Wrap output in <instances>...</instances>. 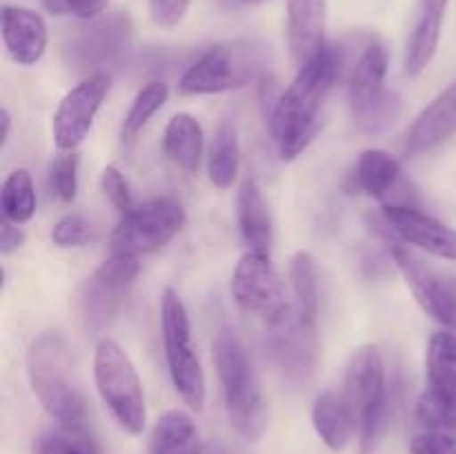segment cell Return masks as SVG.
I'll return each instance as SVG.
<instances>
[{"instance_id":"obj_1","label":"cell","mask_w":456,"mask_h":454,"mask_svg":"<svg viewBox=\"0 0 456 454\" xmlns=\"http://www.w3.org/2000/svg\"><path fill=\"white\" fill-rule=\"evenodd\" d=\"M341 49L325 45L312 61L298 67L297 78L274 101L270 132L283 160H292L314 141L321 129V107L341 74Z\"/></svg>"},{"instance_id":"obj_2","label":"cell","mask_w":456,"mask_h":454,"mask_svg":"<svg viewBox=\"0 0 456 454\" xmlns=\"http://www.w3.org/2000/svg\"><path fill=\"white\" fill-rule=\"evenodd\" d=\"M214 365L223 385L230 423L236 434L254 443L267 427V403L252 359L232 328H223L216 334Z\"/></svg>"},{"instance_id":"obj_3","label":"cell","mask_w":456,"mask_h":454,"mask_svg":"<svg viewBox=\"0 0 456 454\" xmlns=\"http://www.w3.org/2000/svg\"><path fill=\"white\" fill-rule=\"evenodd\" d=\"M27 377L47 414L67 430L83 427L85 401L71 383V359L65 338L58 332H43L27 350Z\"/></svg>"},{"instance_id":"obj_4","label":"cell","mask_w":456,"mask_h":454,"mask_svg":"<svg viewBox=\"0 0 456 454\" xmlns=\"http://www.w3.org/2000/svg\"><path fill=\"white\" fill-rule=\"evenodd\" d=\"M361 434V454H372L390 421V390L386 363L377 345H363L352 354L343 387Z\"/></svg>"},{"instance_id":"obj_5","label":"cell","mask_w":456,"mask_h":454,"mask_svg":"<svg viewBox=\"0 0 456 454\" xmlns=\"http://www.w3.org/2000/svg\"><path fill=\"white\" fill-rule=\"evenodd\" d=\"M387 52L383 43L370 40L352 67L347 92L354 125L365 134L392 127L403 111V101L395 89L386 87Z\"/></svg>"},{"instance_id":"obj_6","label":"cell","mask_w":456,"mask_h":454,"mask_svg":"<svg viewBox=\"0 0 456 454\" xmlns=\"http://www.w3.org/2000/svg\"><path fill=\"white\" fill-rule=\"evenodd\" d=\"M94 378L98 394L129 434H141L147 426V405L141 377L127 352L111 338H102L94 354Z\"/></svg>"},{"instance_id":"obj_7","label":"cell","mask_w":456,"mask_h":454,"mask_svg":"<svg viewBox=\"0 0 456 454\" xmlns=\"http://www.w3.org/2000/svg\"><path fill=\"white\" fill-rule=\"evenodd\" d=\"M160 329H163L165 359L174 390L181 394L187 408L200 412L205 405V372L191 341V323L187 307L178 292L167 288L160 298Z\"/></svg>"},{"instance_id":"obj_8","label":"cell","mask_w":456,"mask_h":454,"mask_svg":"<svg viewBox=\"0 0 456 454\" xmlns=\"http://www.w3.org/2000/svg\"><path fill=\"white\" fill-rule=\"evenodd\" d=\"M263 69V56L254 45H216L187 67L178 80V92L183 96L232 92L256 80Z\"/></svg>"},{"instance_id":"obj_9","label":"cell","mask_w":456,"mask_h":454,"mask_svg":"<svg viewBox=\"0 0 456 454\" xmlns=\"http://www.w3.org/2000/svg\"><path fill=\"white\" fill-rule=\"evenodd\" d=\"M428 387L417 401V418L428 430H456V332L444 329L426 350Z\"/></svg>"},{"instance_id":"obj_10","label":"cell","mask_w":456,"mask_h":454,"mask_svg":"<svg viewBox=\"0 0 456 454\" xmlns=\"http://www.w3.org/2000/svg\"><path fill=\"white\" fill-rule=\"evenodd\" d=\"M187 214L172 199H154L125 214L111 234V252L142 256L165 247L185 227Z\"/></svg>"},{"instance_id":"obj_11","label":"cell","mask_w":456,"mask_h":454,"mask_svg":"<svg viewBox=\"0 0 456 454\" xmlns=\"http://www.w3.org/2000/svg\"><path fill=\"white\" fill-rule=\"evenodd\" d=\"M265 343L272 361L292 383H305L316 368V323L294 303L265 323Z\"/></svg>"},{"instance_id":"obj_12","label":"cell","mask_w":456,"mask_h":454,"mask_svg":"<svg viewBox=\"0 0 456 454\" xmlns=\"http://www.w3.org/2000/svg\"><path fill=\"white\" fill-rule=\"evenodd\" d=\"M390 252L421 310L445 329L456 332V276L432 267L401 240L392 243Z\"/></svg>"},{"instance_id":"obj_13","label":"cell","mask_w":456,"mask_h":454,"mask_svg":"<svg viewBox=\"0 0 456 454\" xmlns=\"http://www.w3.org/2000/svg\"><path fill=\"white\" fill-rule=\"evenodd\" d=\"M232 296L243 312L270 320L289 305L270 254L248 249L232 274Z\"/></svg>"},{"instance_id":"obj_14","label":"cell","mask_w":456,"mask_h":454,"mask_svg":"<svg viewBox=\"0 0 456 454\" xmlns=\"http://www.w3.org/2000/svg\"><path fill=\"white\" fill-rule=\"evenodd\" d=\"M134 40V25L129 16L116 12L110 16H98L69 40V62L78 69H92V74L116 67Z\"/></svg>"},{"instance_id":"obj_15","label":"cell","mask_w":456,"mask_h":454,"mask_svg":"<svg viewBox=\"0 0 456 454\" xmlns=\"http://www.w3.org/2000/svg\"><path fill=\"white\" fill-rule=\"evenodd\" d=\"M110 92V74L98 71L65 93L53 114V142L61 151H74L87 138L94 118Z\"/></svg>"},{"instance_id":"obj_16","label":"cell","mask_w":456,"mask_h":454,"mask_svg":"<svg viewBox=\"0 0 456 454\" xmlns=\"http://www.w3.org/2000/svg\"><path fill=\"white\" fill-rule=\"evenodd\" d=\"M383 223L401 243L432 254L444 261H456V230L419 207L387 205L383 207Z\"/></svg>"},{"instance_id":"obj_17","label":"cell","mask_w":456,"mask_h":454,"mask_svg":"<svg viewBox=\"0 0 456 454\" xmlns=\"http://www.w3.org/2000/svg\"><path fill=\"white\" fill-rule=\"evenodd\" d=\"M354 182L365 196L383 200L387 205L417 207V190L403 176V169L396 156L386 150L361 151L354 169Z\"/></svg>"},{"instance_id":"obj_18","label":"cell","mask_w":456,"mask_h":454,"mask_svg":"<svg viewBox=\"0 0 456 454\" xmlns=\"http://www.w3.org/2000/svg\"><path fill=\"white\" fill-rule=\"evenodd\" d=\"M3 40L9 56H12L18 65L31 67L43 58L45 49H47V25H45L43 16L31 12V9L4 4Z\"/></svg>"},{"instance_id":"obj_19","label":"cell","mask_w":456,"mask_h":454,"mask_svg":"<svg viewBox=\"0 0 456 454\" xmlns=\"http://www.w3.org/2000/svg\"><path fill=\"white\" fill-rule=\"evenodd\" d=\"M456 132V83L439 93L414 118L405 136V151L412 156L426 154Z\"/></svg>"},{"instance_id":"obj_20","label":"cell","mask_w":456,"mask_h":454,"mask_svg":"<svg viewBox=\"0 0 456 454\" xmlns=\"http://www.w3.org/2000/svg\"><path fill=\"white\" fill-rule=\"evenodd\" d=\"M325 0H288V36L289 49L298 67L316 56L325 47Z\"/></svg>"},{"instance_id":"obj_21","label":"cell","mask_w":456,"mask_h":454,"mask_svg":"<svg viewBox=\"0 0 456 454\" xmlns=\"http://www.w3.org/2000/svg\"><path fill=\"white\" fill-rule=\"evenodd\" d=\"M450 0H419L417 20L405 49V74L419 76L435 58Z\"/></svg>"},{"instance_id":"obj_22","label":"cell","mask_w":456,"mask_h":454,"mask_svg":"<svg viewBox=\"0 0 456 454\" xmlns=\"http://www.w3.org/2000/svg\"><path fill=\"white\" fill-rule=\"evenodd\" d=\"M312 426L325 445L334 452H343L356 430L354 414L343 392H323L312 405Z\"/></svg>"},{"instance_id":"obj_23","label":"cell","mask_w":456,"mask_h":454,"mask_svg":"<svg viewBox=\"0 0 456 454\" xmlns=\"http://www.w3.org/2000/svg\"><path fill=\"white\" fill-rule=\"evenodd\" d=\"M239 225L243 240L254 252L270 254L274 240L272 214L261 187L254 178H245L239 191Z\"/></svg>"},{"instance_id":"obj_24","label":"cell","mask_w":456,"mask_h":454,"mask_svg":"<svg viewBox=\"0 0 456 454\" xmlns=\"http://www.w3.org/2000/svg\"><path fill=\"white\" fill-rule=\"evenodd\" d=\"M205 134L199 120L191 114H176L167 123L163 134V150L167 158L183 172L196 174L203 158Z\"/></svg>"},{"instance_id":"obj_25","label":"cell","mask_w":456,"mask_h":454,"mask_svg":"<svg viewBox=\"0 0 456 454\" xmlns=\"http://www.w3.org/2000/svg\"><path fill=\"white\" fill-rule=\"evenodd\" d=\"M125 294H127V289L107 283L105 279H101L94 272L85 280L83 292H80V312H83V319L87 323V328L94 329V332L105 328L118 314L120 305L125 301Z\"/></svg>"},{"instance_id":"obj_26","label":"cell","mask_w":456,"mask_h":454,"mask_svg":"<svg viewBox=\"0 0 456 454\" xmlns=\"http://www.w3.org/2000/svg\"><path fill=\"white\" fill-rule=\"evenodd\" d=\"M200 448L190 414L169 409L156 421L150 454H200Z\"/></svg>"},{"instance_id":"obj_27","label":"cell","mask_w":456,"mask_h":454,"mask_svg":"<svg viewBox=\"0 0 456 454\" xmlns=\"http://www.w3.org/2000/svg\"><path fill=\"white\" fill-rule=\"evenodd\" d=\"M240 163V147H239V134L230 120H223L218 125L214 141L209 145L208 156V174L209 181L218 190H227L232 182L236 181Z\"/></svg>"},{"instance_id":"obj_28","label":"cell","mask_w":456,"mask_h":454,"mask_svg":"<svg viewBox=\"0 0 456 454\" xmlns=\"http://www.w3.org/2000/svg\"><path fill=\"white\" fill-rule=\"evenodd\" d=\"M289 280L294 289V305L305 319L319 316V270L310 252H297L289 261Z\"/></svg>"},{"instance_id":"obj_29","label":"cell","mask_w":456,"mask_h":454,"mask_svg":"<svg viewBox=\"0 0 456 454\" xmlns=\"http://www.w3.org/2000/svg\"><path fill=\"white\" fill-rule=\"evenodd\" d=\"M0 207L3 218L25 225L36 214V187L27 169H16L9 174L0 190Z\"/></svg>"},{"instance_id":"obj_30","label":"cell","mask_w":456,"mask_h":454,"mask_svg":"<svg viewBox=\"0 0 456 454\" xmlns=\"http://www.w3.org/2000/svg\"><path fill=\"white\" fill-rule=\"evenodd\" d=\"M169 98V87L160 80H151L147 83L141 92L134 98L132 107H129L127 116L123 120V127H120V138L123 142H134L138 134L142 132L147 123H150L151 116L160 109V107L167 102Z\"/></svg>"},{"instance_id":"obj_31","label":"cell","mask_w":456,"mask_h":454,"mask_svg":"<svg viewBox=\"0 0 456 454\" xmlns=\"http://www.w3.org/2000/svg\"><path fill=\"white\" fill-rule=\"evenodd\" d=\"M96 239V227L80 214H67L52 230V240L58 247H85Z\"/></svg>"},{"instance_id":"obj_32","label":"cell","mask_w":456,"mask_h":454,"mask_svg":"<svg viewBox=\"0 0 456 454\" xmlns=\"http://www.w3.org/2000/svg\"><path fill=\"white\" fill-rule=\"evenodd\" d=\"M49 185L53 194L61 200L69 203L76 199L78 191V156L74 151H67L65 156H58L49 169Z\"/></svg>"},{"instance_id":"obj_33","label":"cell","mask_w":456,"mask_h":454,"mask_svg":"<svg viewBox=\"0 0 456 454\" xmlns=\"http://www.w3.org/2000/svg\"><path fill=\"white\" fill-rule=\"evenodd\" d=\"M101 185H102V191H105V196L110 199V203L120 212V216H125L127 212H132L134 209L132 191H129L127 181H125V176L120 174L118 167H114V165H107V167L102 169Z\"/></svg>"},{"instance_id":"obj_34","label":"cell","mask_w":456,"mask_h":454,"mask_svg":"<svg viewBox=\"0 0 456 454\" xmlns=\"http://www.w3.org/2000/svg\"><path fill=\"white\" fill-rule=\"evenodd\" d=\"M412 454H456V434L448 430H428L410 441Z\"/></svg>"},{"instance_id":"obj_35","label":"cell","mask_w":456,"mask_h":454,"mask_svg":"<svg viewBox=\"0 0 456 454\" xmlns=\"http://www.w3.org/2000/svg\"><path fill=\"white\" fill-rule=\"evenodd\" d=\"M34 454H83V448L74 430H67V434L45 432L36 441Z\"/></svg>"},{"instance_id":"obj_36","label":"cell","mask_w":456,"mask_h":454,"mask_svg":"<svg viewBox=\"0 0 456 454\" xmlns=\"http://www.w3.org/2000/svg\"><path fill=\"white\" fill-rule=\"evenodd\" d=\"M191 0H150L151 20L159 27L172 29L185 18Z\"/></svg>"},{"instance_id":"obj_37","label":"cell","mask_w":456,"mask_h":454,"mask_svg":"<svg viewBox=\"0 0 456 454\" xmlns=\"http://www.w3.org/2000/svg\"><path fill=\"white\" fill-rule=\"evenodd\" d=\"M22 245H25V231H22V227H18L16 223L3 218V221H0V252L7 256V254L22 247Z\"/></svg>"},{"instance_id":"obj_38","label":"cell","mask_w":456,"mask_h":454,"mask_svg":"<svg viewBox=\"0 0 456 454\" xmlns=\"http://www.w3.org/2000/svg\"><path fill=\"white\" fill-rule=\"evenodd\" d=\"M67 13L83 18V20H94L107 9L110 0H65Z\"/></svg>"},{"instance_id":"obj_39","label":"cell","mask_w":456,"mask_h":454,"mask_svg":"<svg viewBox=\"0 0 456 454\" xmlns=\"http://www.w3.org/2000/svg\"><path fill=\"white\" fill-rule=\"evenodd\" d=\"M361 265H363V272L370 276V279H386V276L390 274V261L379 252L365 254Z\"/></svg>"},{"instance_id":"obj_40","label":"cell","mask_w":456,"mask_h":454,"mask_svg":"<svg viewBox=\"0 0 456 454\" xmlns=\"http://www.w3.org/2000/svg\"><path fill=\"white\" fill-rule=\"evenodd\" d=\"M71 430H74L76 436H78L80 448H83V454H101V452H98V445L94 443V439L87 434V432L83 430V427H71Z\"/></svg>"},{"instance_id":"obj_41","label":"cell","mask_w":456,"mask_h":454,"mask_svg":"<svg viewBox=\"0 0 456 454\" xmlns=\"http://www.w3.org/2000/svg\"><path fill=\"white\" fill-rule=\"evenodd\" d=\"M200 454H239L232 445L223 443V441H209L200 448Z\"/></svg>"},{"instance_id":"obj_42","label":"cell","mask_w":456,"mask_h":454,"mask_svg":"<svg viewBox=\"0 0 456 454\" xmlns=\"http://www.w3.org/2000/svg\"><path fill=\"white\" fill-rule=\"evenodd\" d=\"M0 125H3V134H0V147H4L9 141V132H12V116H9L7 107H3V111H0Z\"/></svg>"},{"instance_id":"obj_43","label":"cell","mask_w":456,"mask_h":454,"mask_svg":"<svg viewBox=\"0 0 456 454\" xmlns=\"http://www.w3.org/2000/svg\"><path fill=\"white\" fill-rule=\"evenodd\" d=\"M240 3H248V4H256V3H263V0H240Z\"/></svg>"}]
</instances>
